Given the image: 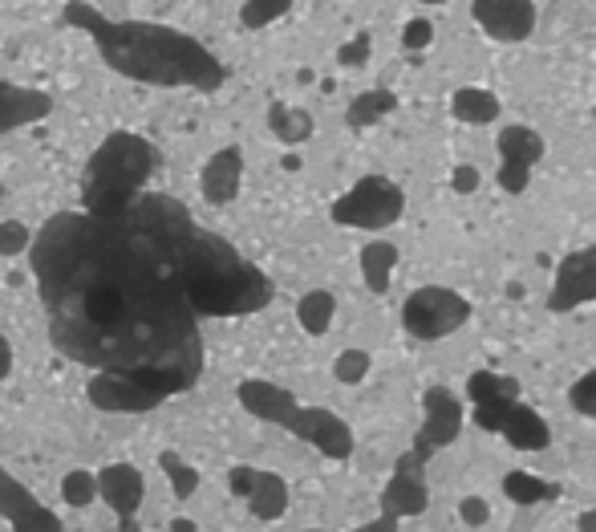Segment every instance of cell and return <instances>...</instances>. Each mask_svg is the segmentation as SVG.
<instances>
[{
	"label": "cell",
	"mask_w": 596,
	"mask_h": 532,
	"mask_svg": "<svg viewBox=\"0 0 596 532\" xmlns=\"http://www.w3.org/2000/svg\"><path fill=\"white\" fill-rule=\"evenodd\" d=\"M33 244V228L21 220H0V256H25Z\"/></svg>",
	"instance_id": "cell-28"
},
{
	"label": "cell",
	"mask_w": 596,
	"mask_h": 532,
	"mask_svg": "<svg viewBox=\"0 0 596 532\" xmlns=\"http://www.w3.org/2000/svg\"><path fill=\"white\" fill-rule=\"evenodd\" d=\"M462 432V403L447 386H430L423 394V427L414 435L411 451H402L394 464V476L382 488V517L406 520L423 517L430 508V488H426V464L459 439Z\"/></svg>",
	"instance_id": "cell-4"
},
{
	"label": "cell",
	"mask_w": 596,
	"mask_h": 532,
	"mask_svg": "<svg viewBox=\"0 0 596 532\" xmlns=\"http://www.w3.org/2000/svg\"><path fill=\"white\" fill-rule=\"evenodd\" d=\"M394 106H397V98L390 89H365V94H358V98L349 102V127L353 130L373 127V123L390 115Z\"/></svg>",
	"instance_id": "cell-23"
},
{
	"label": "cell",
	"mask_w": 596,
	"mask_h": 532,
	"mask_svg": "<svg viewBox=\"0 0 596 532\" xmlns=\"http://www.w3.org/2000/svg\"><path fill=\"white\" fill-rule=\"evenodd\" d=\"M479 188V171L475 167H459L455 171V191H475Z\"/></svg>",
	"instance_id": "cell-35"
},
{
	"label": "cell",
	"mask_w": 596,
	"mask_h": 532,
	"mask_svg": "<svg viewBox=\"0 0 596 532\" xmlns=\"http://www.w3.org/2000/svg\"><path fill=\"white\" fill-rule=\"evenodd\" d=\"M450 115L459 118V123H475V127H483V123H496L499 118V98L491 89H479V86H462L455 98H450Z\"/></svg>",
	"instance_id": "cell-18"
},
{
	"label": "cell",
	"mask_w": 596,
	"mask_h": 532,
	"mask_svg": "<svg viewBox=\"0 0 596 532\" xmlns=\"http://www.w3.org/2000/svg\"><path fill=\"white\" fill-rule=\"evenodd\" d=\"M471 17L491 41H523L535 29V0H475Z\"/></svg>",
	"instance_id": "cell-13"
},
{
	"label": "cell",
	"mask_w": 596,
	"mask_h": 532,
	"mask_svg": "<svg viewBox=\"0 0 596 532\" xmlns=\"http://www.w3.org/2000/svg\"><path fill=\"white\" fill-rule=\"evenodd\" d=\"M581 532H596V508L581 517Z\"/></svg>",
	"instance_id": "cell-38"
},
{
	"label": "cell",
	"mask_w": 596,
	"mask_h": 532,
	"mask_svg": "<svg viewBox=\"0 0 596 532\" xmlns=\"http://www.w3.org/2000/svg\"><path fill=\"white\" fill-rule=\"evenodd\" d=\"M171 532H199V524H195V520H187V517H174Z\"/></svg>",
	"instance_id": "cell-36"
},
{
	"label": "cell",
	"mask_w": 596,
	"mask_h": 532,
	"mask_svg": "<svg viewBox=\"0 0 596 532\" xmlns=\"http://www.w3.org/2000/svg\"><path fill=\"white\" fill-rule=\"evenodd\" d=\"M244 504L256 520H280L288 512V480L276 471L256 468V480H252V492L244 496Z\"/></svg>",
	"instance_id": "cell-17"
},
{
	"label": "cell",
	"mask_w": 596,
	"mask_h": 532,
	"mask_svg": "<svg viewBox=\"0 0 596 532\" xmlns=\"http://www.w3.org/2000/svg\"><path fill=\"white\" fill-rule=\"evenodd\" d=\"M236 398L244 411H252L256 418L273 423L280 432L297 435L305 444H312L324 459H349L353 456V432L349 423L324 406H305L292 398V391L276 386L264 379H244L236 386Z\"/></svg>",
	"instance_id": "cell-6"
},
{
	"label": "cell",
	"mask_w": 596,
	"mask_h": 532,
	"mask_svg": "<svg viewBox=\"0 0 596 532\" xmlns=\"http://www.w3.org/2000/svg\"><path fill=\"white\" fill-rule=\"evenodd\" d=\"M57 354L94 370L98 411L142 415L203 374L199 313L142 220L57 212L29 244Z\"/></svg>",
	"instance_id": "cell-1"
},
{
	"label": "cell",
	"mask_w": 596,
	"mask_h": 532,
	"mask_svg": "<svg viewBox=\"0 0 596 532\" xmlns=\"http://www.w3.org/2000/svg\"><path fill=\"white\" fill-rule=\"evenodd\" d=\"M9 370H13V345H9V338L0 333V382L9 379ZM0 517L13 524V532H57L62 529V524L53 520L50 508L21 492L17 480L4 468H0Z\"/></svg>",
	"instance_id": "cell-10"
},
{
	"label": "cell",
	"mask_w": 596,
	"mask_h": 532,
	"mask_svg": "<svg viewBox=\"0 0 596 532\" xmlns=\"http://www.w3.org/2000/svg\"><path fill=\"white\" fill-rule=\"evenodd\" d=\"M467 321H471V301L455 289H443V285H423L402 301V326L418 342L450 338Z\"/></svg>",
	"instance_id": "cell-9"
},
{
	"label": "cell",
	"mask_w": 596,
	"mask_h": 532,
	"mask_svg": "<svg viewBox=\"0 0 596 532\" xmlns=\"http://www.w3.org/2000/svg\"><path fill=\"white\" fill-rule=\"evenodd\" d=\"M370 374V354L365 350H341L333 362V379L345 382V386H358L361 379Z\"/></svg>",
	"instance_id": "cell-27"
},
{
	"label": "cell",
	"mask_w": 596,
	"mask_h": 532,
	"mask_svg": "<svg viewBox=\"0 0 596 532\" xmlns=\"http://www.w3.org/2000/svg\"><path fill=\"white\" fill-rule=\"evenodd\" d=\"M467 394L475 403V423L483 432L503 435L520 451H544L552 444V432L540 418V411L520 403V382L515 379H503V374H491V370H475L467 379Z\"/></svg>",
	"instance_id": "cell-7"
},
{
	"label": "cell",
	"mask_w": 596,
	"mask_h": 532,
	"mask_svg": "<svg viewBox=\"0 0 596 532\" xmlns=\"http://www.w3.org/2000/svg\"><path fill=\"white\" fill-rule=\"evenodd\" d=\"M544 159V139L532 127H503L499 130V188L508 195H520L532 179V167Z\"/></svg>",
	"instance_id": "cell-12"
},
{
	"label": "cell",
	"mask_w": 596,
	"mask_h": 532,
	"mask_svg": "<svg viewBox=\"0 0 596 532\" xmlns=\"http://www.w3.org/2000/svg\"><path fill=\"white\" fill-rule=\"evenodd\" d=\"M50 115H53V98L45 89L0 82V139L21 127H33V123H41V118Z\"/></svg>",
	"instance_id": "cell-16"
},
{
	"label": "cell",
	"mask_w": 596,
	"mask_h": 532,
	"mask_svg": "<svg viewBox=\"0 0 596 532\" xmlns=\"http://www.w3.org/2000/svg\"><path fill=\"white\" fill-rule=\"evenodd\" d=\"M397 529H402V520L377 512V520H370V524H361V529H353V532H397ZM305 532H321V529H305Z\"/></svg>",
	"instance_id": "cell-34"
},
{
	"label": "cell",
	"mask_w": 596,
	"mask_h": 532,
	"mask_svg": "<svg viewBox=\"0 0 596 532\" xmlns=\"http://www.w3.org/2000/svg\"><path fill=\"white\" fill-rule=\"evenodd\" d=\"M268 127L280 142L288 147H300L305 139H312V115L300 110V106H285V102H273L268 106Z\"/></svg>",
	"instance_id": "cell-19"
},
{
	"label": "cell",
	"mask_w": 596,
	"mask_h": 532,
	"mask_svg": "<svg viewBox=\"0 0 596 532\" xmlns=\"http://www.w3.org/2000/svg\"><path fill=\"white\" fill-rule=\"evenodd\" d=\"M430 38H435L430 21H411V25H406V33H402V45L414 53V50H426V45H430Z\"/></svg>",
	"instance_id": "cell-32"
},
{
	"label": "cell",
	"mask_w": 596,
	"mask_h": 532,
	"mask_svg": "<svg viewBox=\"0 0 596 532\" xmlns=\"http://www.w3.org/2000/svg\"><path fill=\"white\" fill-rule=\"evenodd\" d=\"M588 301H596V244L564 256L556 268V280H552V292H547L552 313H568V309Z\"/></svg>",
	"instance_id": "cell-11"
},
{
	"label": "cell",
	"mask_w": 596,
	"mask_h": 532,
	"mask_svg": "<svg viewBox=\"0 0 596 532\" xmlns=\"http://www.w3.org/2000/svg\"><path fill=\"white\" fill-rule=\"evenodd\" d=\"M402 212H406V195H402V188H397L394 179H385V175L358 179V183L329 208L333 224H341V228H361V232L390 228V224L402 220Z\"/></svg>",
	"instance_id": "cell-8"
},
{
	"label": "cell",
	"mask_w": 596,
	"mask_h": 532,
	"mask_svg": "<svg viewBox=\"0 0 596 532\" xmlns=\"http://www.w3.org/2000/svg\"><path fill=\"white\" fill-rule=\"evenodd\" d=\"M423 4H443V0H423Z\"/></svg>",
	"instance_id": "cell-39"
},
{
	"label": "cell",
	"mask_w": 596,
	"mask_h": 532,
	"mask_svg": "<svg viewBox=\"0 0 596 532\" xmlns=\"http://www.w3.org/2000/svg\"><path fill=\"white\" fill-rule=\"evenodd\" d=\"M365 57H370V38H365V33L353 38L349 45H341V53H337V62L349 65V70H353V65H365Z\"/></svg>",
	"instance_id": "cell-33"
},
{
	"label": "cell",
	"mask_w": 596,
	"mask_h": 532,
	"mask_svg": "<svg viewBox=\"0 0 596 532\" xmlns=\"http://www.w3.org/2000/svg\"><path fill=\"white\" fill-rule=\"evenodd\" d=\"M252 480H256V468H248V464H236V468L227 471V492L236 496V500H244V496L252 492Z\"/></svg>",
	"instance_id": "cell-31"
},
{
	"label": "cell",
	"mask_w": 596,
	"mask_h": 532,
	"mask_svg": "<svg viewBox=\"0 0 596 532\" xmlns=\"http://www.w3.org/2000/svg\"><path fill=\"white\" fill-rule=\"evenodd\" d=\"M159 468L167 471V480H171L174 500H191V496H195L199 471L191 468V464H183V456H179V451H162V456H159Z\"/></svg>",
	"instance_id": "cell-24"
},
{
	"label": "cell",
	"mask_w": 596,
	"mask_h": 532,
	"mask_svg": "<svg viewBox=\"0 0 596 532\" xmlns=\"http://www.w3.org/2000/svg\"><path fill=\"white\" fill-rule=\"evenodd\" d=\"M118 532H147V529H142L135 517H126V520H118Z\"/></svg>",
	"instance_id": "cell-37"
},
{
	"label": "cell",
	"mask_w": 596,
	"mask_h": 532,
	"mask_svg": "<svg viewBox=\"0 0 596 532\" xmlns=\"http://www.w3.org/2000/svg\"><path fill=\"white\" fill-rule=\"evenodd\" d=\"M397 265V248L385 241H373L361 248V277L370 285V292H385L390 289V277H394Z\"/></svg>",
	"instance_id": "cell-20"
},
{
	"label": "cell",
	"mask_w": 596,
	"mask_h": 532,
	"mask_svg": "<svg viewBox=\"0 0 596 532\" xmlns=\"http://www.w3.org/2000/svg\"><path fill=\"white\" fill-rule=\"evenodd\" d=\"M240 183H244V151H240L236 142L220 147L203 163V171H199V191H203V200L212 203V208H227V203L236 200Z\"/></svg>",
	"instance_id": "cell-15"
},
{
	"label": "cell",
	"mask_w": 596,
	"mask_h": 532,
	"mask_svg": "<svg viewBox=\"0 0 596 532\" xmlns=\"http://www.w3.org/2000/svg\"><path fill=\"white\" fill-rule=\"evenodd\" d=\"M568 403H572V411H576V415L593 418V423H596V370H588L584 379L572 382Z\"/></svg>",
	"instance_id": "cell-29"
},
{
	"label": "cell",
	"mask_w": 596,
	"mask_h": 532,
	"mask_svg": "<svg viewBox=\"0 0 596 532\" xmlns=\"http://www.w3.org/2000/svg\"><path fill=\"white\" fill-rule=\"evenodd\" d=\"M292 9V0H244V9H240V21L244 29H264L280 21V17Z\"/></svg>",
	"instance_id": "cell-26"
},
{
	"label": "cell",
	"mask_w": 596,
	"mask_h": 532,
	"mask_svg": "<svg viewBox=\"0 0 596 532\" xmlns=\"http://www.w3.org/2000/svg\"><path fill=\"white\" fill-rule=\"evenodd\" d=\"M94 480H98L102 504L110 508L118 520L135 517L142 500H147V476L135 464H106L102 471H94Z\"/></svg>",
	"instance_id": "cell-14"
},
{
	"label": "cell",
	"mask_w": 596,
	"mask_h": 532,
	"mask_svg": "<svg viewBox=\"0 0 596 532\" xmlns=\"http://www.w3.org/2000/svg\"><path fill=\"white\" fill-rule=\"evenodd\" d=\"M333 313H337V297L329 289H312V292H305V297L297 301L300 330L312 333V338L329 333V326H333Z\"/></svg>",
	"instance_id": "cell-21"
},
{
	"label": "cell",
	"mask_w": 596,
	"mask_h": 532,
	"mask_svg": "<svg viewBox=\"0 0 596 532\" xmlns=\"http://www.w3.org/2000/svg\"><path fill=\"white\" fill-rule=\"evenodd\" d=\"M459 517L462 524H471V529H483L487 520H491V504H487L483 496H467L459 504Z\"/></svg>",
	"instance_id": "cell-30"
},
{
	"label": "cell",
	"mask_w": 596,
	"mask_h": 532,
	"mask_svg": "<svg viewBox=\"0 0 596 532\" xmlns=\"http://www.w3.org/2000/svg\"><path fill=\"white\" fill-rule=\"evenodd\" d=\"M62 500L70 508H89L98 500V480H94V471L86 468H74L62 476Z\"/></svg>",
	"instance_id": "cell-25"
},
{
	"label": "cell",
	"mask_w": 596,
	"mask_h": 532,
	"mask_svg": "<svg viewBox=\"0 0 596 532\" xmlns=\"http://www.w3.org/2000/svg\"><path fill=\"white\" fill-rule=\"evenodd\" d=\"M503 496H508L511 504L528 508V504H540V500H556L560 488L540 480V476H532V471H508V476H503Z\"/></svg>",
	"instance_id": "cell-22"
},
{
	"label": "cell",
	"mask_w": 596,
	"mask_h": 532,
	"mask_svg": "<svg viewBox=\"0 0 596 532\" xmlns=\"http://www.w3.org/2000/svg\"><path fill=\"white\" fill-rule=\"evenodd\" d=\"M130 212L159 241L199 317H248L260 313L276 297L273 280L264 277L248 256H240L232 241L195 224V216L174 195L142 191L130 203Z\"/></svg>",
	"instance_id": "cell-2"
},
{
	"label": "cell",
	"mask_w": 596,
	"mask_h": 532,
	"mask_svg": "<svg viewBox=\"0 0 596 532\" xmlns=\"http://www.w3.org/2000/svg\"><path fill=\"white\" fill-rule=\"evenodd\" d=\"M159 167V151L135 130H114L102 139V147L89 155L82 175V212L114 216L147 191V179Z\"/></svg>",
	"instance_id": "cell-5"
},
{
	"label": "cell",
	"mask_w": 596,
	"mask_h": 532,
	"mask_svg": "<svg viewBox=\"0 0 596 532\" xmlns=\"http://www.w3.org/2000/svg\"><path fill=\"white\" fill-rule=\"evenodd\" d=\"M62 21L70 29H82L98 45L102 62L138 86L220 89L227 82L224 62L203 41L162 21H114L89 0H65Z\"/></svg>",
	"instance_id": "cell-3"
}]
</instances>
